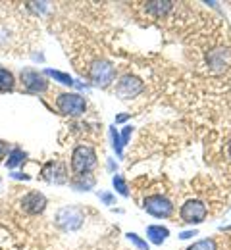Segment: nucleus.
<instances>
[{
	"instance_id": "nucleus-9",
	"label": "nucleus",
	"mask_w": 231,
	"mask_h": 250,
	"mask_svg": "<svg viewBox=\"0 0 231 250\" xmlns=\"http://www.w3.org/2000/svg\"><path fill=\"white\" fill-rule=\"evenodd\" d=\"M41 179L48 185H66L69 183V171L62 160H48L41 167Z\"/></svg>"
},
{
	"instance_id": "nucleus-5",
	"label": "nucleus",
	"mask_w": 231,
	"mask_h": 250,
	"mask_svg": "<svg viewBox=\"0 0 231 250\" xmlns=\"http://www.w3.org/2000/svg\"><path fill=\"white\" fill-rule=\"evenodd\" d=\"M143 93H145V81L139 75H135V73H124L114 83L116 98H120L124 102L135 100L137 96H141Z\"/></svg>"
},
{
	"instance_id": "nucleus-25",
	"label": "nucleus",
	"mask_w": 231,
	"mask_h": 250,
	"mask_svg": "<svg viewBox=\"0 0 231 250\" xmlns=\"http://www.w3.org/2000/svg\"><path fill=\"white\" fill-rule=\"evenodd\" d=\"M27 8H29V10H33L35 14H42V12H46V10H48V4H46V2H29V4H27Z\"/></svg>"
},
{
	"instance_id": "nucleus-6",
	"label": "nucleus",
	"mask_w": 231,
	"mask_h": 250,
	"mask_svg": "<svg viewBox=\"0 0 231 250\" xmlns=\"http://www.w3.org/2000/svg\"><path fill=\"white\" fill-rule=\"evenodd\" d=\"M141 208H143V212H147L150 218L154 219H169L173 218V214H175L173 202L166 194H158V192L145 196Z\"/></svg>"
},
{
	"instance_id": "nucleus-1",
	"label": "nucleus",
	"mask_w": 231,
	"mask_h": 250,
	"mask_svg": "<svg viewBox=\"0 0 231 250\" xmlns=\"http://www.w3.org/2000/svg\"><path fill=\"white\" fill-rule=\"evenodd\" d=\"M99 167V154L91 145H77L69 156V169L73 175H87Z\"/></svg>"
},
{
	"instance_id": "nucleus-16",
	"label": "nucleus",
	"mask_w": 231,
	"mask_h": 250,
	"mask_svg": "<svg viewBox=\"0 0 231 250\" xmlns=\"http://www.w3.org/2000/svg\"><path fill=\"white\" fill-rule=\"evenodd\" d=\"M69 187L73 188L75 192H89L97 187V177L93 173L87 175H73L69 177Z\"/></svg>"
},
{
	"instance_id": "nucleus-11",
	"label": "nucleus",
	"mask_w": 231,
	"mask_h": 250,
	"mask_svg": "<svg viewBox=\"0 0 231 250\" xmlns=\"http://www.w3.org/2000/svg\"><path fill=\"white\" fill-rule=\"evenodd\" d=\"M231 62V52L224 46H218V48H212L208 54H206V65L210 67V71L214 73H220L224 71Z\"/></svg>"
},
{
	"instance_id": "nucleus-14",
	"label": "nucleus",
	"mask_w": 231,
	"mask_h": 250,
	"mask_svg": "<svg viewBox=\"0 0 231 250\" xmlns=\"http://www.w3.org/2000/svg\"><path fill=\"white\" fill-rule=\"evenodd\" d=\"M42 73L46 75V79L62 85V87H67V89H75V77L69 75L67 71H62V69H52V67H44Z\"/></svg>"
},
{
	"instance_id": "nucleus-7",
	"label": "nucleus",
	"mask_w": 231,
	"mask_h": 250,
	"mask_svg": "<svg viewBox=\"0 0 231 250\" xmlns=\"http://www.w3.org/2000/svg\"><path fill=\"white\" fill-rule=\"evenodd\" d=\"M208 218V206L200 198H189L179 206V219L189 227H198Z\"/></svg>"
},
{
	"instance_id": "nucleus-12",
	"label": "nucleus",
	"mask_w": 231,
	"mask_h": 250,
	"mask_svg": "<svg viewBox=\"0 0 231 250\" xmlns=\"http://www.w3.org/2000/svg\"><path fill=\"white\" fill-rule=\"evenodd\" d=\"M145 239L150 243V247H162L169 239V227L162 223H150L145 229Z\"/></svg>"
},
{
	"instance_id": "nucleus-13",
	"label": "nucleus",
	"mask_w": 231,
	"mask_h": 250,
	"mask_svg": "<svg viewBox=\"0 0 231 250\" xmlns=\"http://www.w3.org/2000/svg\"><path fill=\"white\" fill-rule=\"evenodd\" d=\"M173 6L175 4L169 2V0H150V2H145V12L150 14L152 18H156V20H162L173 10Z\"/></svg>"
},
{
	"instance_id": "nucleus-26",
	"label": "nucleus",
	"mask_w": 231,
	"mask_h": 250,
	"mask_svg": "<svg viewBox=\"0 0 231 250\" xmlns=\"http://www.w3.org/2000/svg\"><path fill=\"white\" fill-rule=\"evenodd\" d=\"M8 177L10 179H14V181H31V175H27V173H23V171H10L8 173Z\"/></svg>"
},
{
	"instance_id": "nucleus-22",
	"label": "nucleus",
	"mask_w": 231,
	"mask_h": 250,
	"mask_svg": "<svg viewBox=\"0 0 231 250\" xmlns=\"http://www.w3.org/2000/svg\"><path fill=\"white\" fill-rule=\"evenodd\" d=\"M97 196L104 206H114L116 204V194L114 190H97Z\"/></svg>"
},
{
	"instance_id": "nucleus-10",
	"label": "nucleus",
	"mask_w": 231,
	"mask_h": 250,
	"mask_svg": "<svg viewBox=\"0 0 231 250\" xmlns=\"http://www.w3.org/2000/svg\"><path fill=\"white\" fill-rule=\"evenodd\" d=\"M46 206H48V198L41 190H27L20 198V208L27 216H41V214H44Z\"/></svg>"
},
{
	"instance_id": "nucleus-32",
	"label": "nucleus",
	"mask_w": 231,
	"mask_h": 250,
	"mask_svg": "<svg viewBox=\"0 0 231 250\" xmlns=\"http://www.w3.org/2000/svg\"><path fill=\"white\" fill-rule=\"evenodd\" d=\"M0 190H2V177H0Z\"/></svg>"
},
{
	"instance_id": "nucleus-17",
	"label": "nucleus",
	"mask_w": 231,
	"mask_h": 250,
	"mask_svg": "<svg viewBox=\"0 0 231 250\" xmlns=\"http://www.w3.org/2000/svg\"><path fill=\"white\" fill-rule=\"evenodd\" d=\"M16 85H18V79L14 75L12 69L0 65V94H10L16 91Z\"/></svg>"
},
{
	"instance_id": "nucleus-19",
	"label": "nucleus",
	"mask_w": 231,
	"mask_h": 250,
	"mask_svg": "<svg viewBox=\"0 0 231 250\" xmlns=\"http://www.w3.org/2000/svg\"><path fill=\"white\" fill-rule=\"evenodd\" d=\"M112 188H114V194L122 196V198H129L131 192H129V183L127 179L122 175V173H114L112 175Z\"/></svg>"
},
{
	"instance_id": "nucleus-29",
	"label": "nucleus",
	"mask_w": 231,
	"mask_h": 250,
	"mask_svg": "<svg viewBox=\"0 0 231 250\" xmlns=\"http://www.w3.org/2000/svg\"><path fill=\"white\" fill-rule=\"evenodd\" d=\"M106 167H108V171L114 175V173H118V162L114 160V158H106Z\"/></svg>"
},
{
	"instance_id": "nucleus-31",
	"label": "nucleus",
	"mask_w": 231,
	"mask_h": 250,
	"mask_svg": "<svg viewBox=\"0 0 231 250\" xmlns=\"http://www.w3.org/2000/svg\"><path fill=\"white\" fill-rule=\"evenodd\" d=\"M226 154H228V158L231 160V141L228 143V146H226Z\"/></svg>"
},
{
	"instance_id": "nucleus-20",
	"label": "nucleus",
	"mask_w": 231,
	"mask_h": 250,
	"mask_svg": "<svg viewBox=\"0 0 231 250\" xmlns=\"http://www.w3.org/2000/svg\"><path fill=\"white\" fill-rule=\"evenodd\" d=\"M185 250H218V243H216V239L206 237V239L193 241V243H191Z\"/></svg>"
},
{
	"instance_id": "nucleus-4",
	"label": "nucleus",
	"mask_w": 231,
	"mask_h": 250,
	"mask_svg": "<svg viewBox=\"0 0 231 250\" xmlns=\"http://www.w3.org/2000/svg\"><path fill=\"white\" fill-rule=\"evenodd\" d=\"M85 225V212L81 206L67 204L54 212V227L62 233H75Z\"/></svg>"
},
{
	"instance_id": "nucleus-24",
	"label": "nucleus",
	"mask_w": 231,
	"mask_h": 250,
	"mask_svg": "<svg viewBox=\"0 0 231 250\" xmlns=\"http://www.w3.org/2000/svg\"><path fill=\"white\" fill-rule=\"evenodd\" d=\"M198 235V229L197 227H189V229H185V231H179V241H191L193 237H197Z\"/></svg>"
},
{
	"instance_id": "nucleus-15",
	"label": "nucleus",
	"mask_w": 231,
	"mask_h": 250,
	"mask_svg": "<svg viewBox=\"0 0 231 250\" xmlns=\"http://www.w3.org/2000/svg\"><path fill=\"white\" fill-rule=\"evenodd\" d=\"M27 152L21 148V146H12L10 148V152H8V156L4 160V166L10 169V171H16V169H20L25 162H27Z\"/></svg>"
},
{
	"instance_id": "nucleus-30",
	"label": "nucleus",
	"mask_w": 231,
	"mask_h": 250,
	"mask_svg": "<svg viewBox=\"0 0 231 250\" xmlns=\"http://www.w3.org/2000/svg\"><path fill=\"white\" fill-rule=\"evenodd\" d=\"M31 60L33 62H39V63H44L46 62V58H44V54L39 50V52H31Z\"/></svg>"
},
{
	"instance_id": "nucleus-21",
	"label": "nucleus",
	"mask_w": 231,
	"mask_h": 250,
	"mask_svg": "<svg viewBox=\"0 0 231 250\" xmlns=\"http://www.w3.org/2000/svg\"><path fill=\"white\" fill-rule=\"evenodd\" d=\"M126 239H127L137 250H150V243H148L145 237H141L139 233H135V231H127V233H126Z\"/></svg>"
},
{
	"instance_id": "nucleus-8",
	"label": "nucleus",
	"mask_w": 231,
	"mask_h": 250,
	"mask_svg": "<svg viewBox=\"0 0 231 250\" xmlns=\"http://www.w3.org/2000/svg\"><path fill=\"white\" fill-rule=\"evenodd\" d=\"M20 83L23 87V91L29 94H44L50 89V81L46 79V75L42 73V69L39 71L37 67H21L20 71Z\"/></svg>"
},
{
	"instance_id": "nucleus-23",
	"label": "nucleus",
	"mask_w": 231,
	"mask_h": 250,
	"mask_svg": "<svg viewBox=\"0 0 231 250\" xmlns=\"http://www.w3.org/2000/svg\"><path fill=\"white\" fill-rule=\"evenodd\" d=\"M133 133H135V125H131V124H126L122 129H120V137H122V145H124V146L129 145Z\"/></svg>"
},
{
	"instance_id": "nucleus-27",
	"label": "nucleus",
	"mask_w": 231,
	"mask_h": 250,
	"mask_svg": "<svg viewBox=\"0 0 231 250\" xmlns=\"http://www.w3.org/2000/svg\"><path fill=\"white\" fill-rule=\"evenodd\" d=\"M10 148H12V146H10V143H6V141H2V139H0V162H2V160H6L8 152H10Z\"/></svg>"
},
{
	"instance_id": "nucleus-28",
	"label": "nucleus",
	"mask_w": 231,
	"mask_h": 250,
	"mask_svg": "<svg viewBox=\"0 0 231 250\" xmlns=\"http://www.w3.org/2000/svg\"><path fill=\"white\" fill-rule=\"evenodd\" d=\"M131 118V114H127V112H122V114H118L116 116V120H114V125H126V122Z\"/></svg>"
},
{
	"instance_id": "nucleus-18",
	"label": "nucleus",
	"mask_w": 231,
	"mask_h": 250,
	"mask_svg": "<svg viewBox=\"0 0 231 250\" xmlns=\"http://www.w3.org/2000/svg\"><path fill=\"white\" fill-rule=\"evenodd\" d=\"M108 141H110V148H112V152L116 154L118 160H122L124 158V150H126V146L122 145V137H120V129H118V125H110L108 127Z\"/></svg>"
},
{
	"instance_id": "nucleus-3",
	"label": "nucleus",
	"mask_w": 231,
	"mask_h": 250,
	"mask_svg": "<svg viewBox=\"0 0 231 250\" xmlns=\"http://www.w3.org/2000/svg\"><path fill=\"white\" fill-rule=\"evenodd\" d=\"M116 65L108 58H97L93 60L89 69H87V77L91 81V87H99V89H108L116 83Z\"/></svg>"
},
{
	"instance_id": "nucleus-2",
	"label": "nucleus",
	"mask_w": 231,
	"mask_h": 250,
	"mask_svg": "<svg viewBox=\"0 0 231 250\" xmlns=\"http://www.w3.org/2000/svg\"><path fill=\"white\" fill-rule=\"evenodd\" d=\"M54 106L56 110L66 116V118H83L87 114V98L77 91H64V93L56 94V100H54Z\"/></svg>"
}]
</instances>
